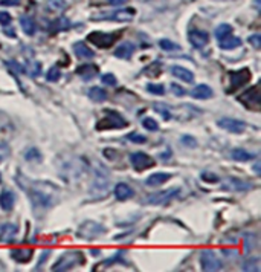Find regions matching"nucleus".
<instances>
[{
	"label": "nucleus",
	"instance_id": "1",
	"mask_svg": "<svg viewBox=\"0 0 261 272\" xmlns=\"http://www.w3.org/2000/svg\"><path fill=\"white\" fill-rule=\"evenodd\" d=\"M17 184L26 191V194L32 203V210L37 216H41L51 210L55 202L58 200L60 188L48 182V180H32L25 177L21 173L16 175Z\"/></svg>",
	"mask_w": 261,
	"mask_h": 272
},
{
	"label": "nucleus",
	"instance_id": "2",
	"mask_svg": "<svg viewBox=\"0 0 261 272\" xmlns=\"http://www.w3.org/2000/svg\"><path fill=\"white\" fill-rule=\"evenodd\" d=\"M86 263V257L81 251H67L61 254V257L56 260L55 265L52 266L54 272H63V271H71L79 265Z\"/></svg>",
	"mask_w": 261,
	"mask_h": 272
},
{
	"label": "nucleus",
	"instance_id": "3",
	"mask_svg": "<svg viewBox=\"0 0 261 272\" xmlns=\"http://www.w3.org/2000/svg\"><path fill=\"white\" fill-rule=\"evenodd\" d=\"M106 117L96 122V130H112V129H126L129 121L124 119L118 112L106 110Z\"/></svg>",
	"mask_w": 261,
	"mask_h": 272
},
{
	"label": "nucleus",
	"instance_id": "4",
	"mask_svg": "<svg viewBox=\"0 0 261 272\" xmlns=\"http://www.w3.org/2000/svg\"><path fill=\"white\" fill-rule=\"evenodd\" d=\"M109 170L96 162V168H95V180L92 185V193H98V197H104L107 188H109Z\"/></svg>",
	"mask_w": 261,
	"mask_h": 272
},
{
	"label": "nucleus",
	"instance_id": "5",
	"mask_svg": "<svg viewBox=\"0 0 261 272\" xmlns=\"http://www.w3.org/2000/svg\"><path fill=\"white\" fill-rule=\"evenodd\" d=\"M237 99L240 101V103L247 107V109H252V110H260L261 104H260V99H261V84L257 83L255 86L249 87L246 92H243L242 95H238Z\"/></svg>",
	"mask_w": 261,
	"mask_h": 272
},
{
	"label": "nucleus",
	"instance_id": "6",
	"mask_svg": "<svg viewBox=\"0 0 261 272\" xmlns=\"http://www.w3.org/2000/svg\"><path fill=\"white\" fill-rule=\"evenodd\" d=\"M228 77H229V87L226 89V94H234L237 89H240L242 86L251 81L252 74L247 67H243V69H238V71H229Z\"/></svg>",
	"mask_w": 261,
	"mask_h": 272
},
{
	"label": "nucleus",
	"instance_id": "7",
	"mask_svg": "<svg viewBox=\"0 0 261 272\" xmlns=\"http://www.w3.org/2000/svg\"><path fill=\"white\" fill-rule=\"evenodd\" d=\"M104 233H106V228L103 225H99L95 220H87L78 228L76 237L78 239H84V240H92V239H96V237H99L101 234H104Z\"/></svg>",
	"mask_w": 261,
	"mask_h": 272
},
{
	"label": "nucleus",
	"instance_id": "8",
	"mask_svg": "<svg viewBox=\"0 0 261 272\" xmlns=\"http://www.w3.org/2000/svg\"><path fill=\"white\" fill-rule=\"evenodd\" d=\"M121 34L118 32H90L89 36H87V40L95 44V46L101 48V49H109L110 46H113V43H115L118 39H119Z\"/></svg>",
	"mask_w": 261,
	"mask_h": 272
},
{
	"label": "nucleus",
	"instance_id": "9",
	"mask_svg": "<svg viewBox=\"0 0 261 272\" xmlns=\"http://www.w3.org/2000/svg\"><path fill=\"white\" fill-rule=\"evenodd\" d=\"M179 188H169L165 191H157L153 193V194L147 196L145 197V203H149V205H167L168 202H171L177 194H179Z\"/></svg>",
	"mask_w": 261,
	"mask_h": 272
},
{
	"label": "nucleus",
	"instance_id": "10",
	"mask_svg": "<svg viewBox=\"0 0 261 272\" xmlns=\"http://www.w3.org/2000/svg\"><path fill=\"white\" fill-rule=\"evenodd\" d=\"M200 266L203 271L212 272V271H220L223 268V263L220 262V258L215 255L214 251H211V249H203L200 253Z\"/></svg>",
	"mask_w": 261,
	"mask_h": 272
},
{
	"label": "nucleus",
	"instance_id": "11",
	"mask_svg": "<svg viewBox=\"0 0 261 272\" xmlns=\"http://www.w3.org/2000/svg\"><path fill=\"white\" fill-rule=\"evenodd\" d=\"M136 14V11L133 8L127 9H118L113 11L110 14H96L92 16V20H115V21H131Z\"/></svg>",
	"mask_w": 261,
	"mask_h": 272
},
{
	"label": "nucleus",
	"instance_id": "12",
	"mask_svg": "<svg viewBox=\"0 0 261 272\" xmlns=\"http://www.w3.org/2000/svg\"><path fill=\"white\" fill-rule=\"evenodd\" d=\"M130 162L134 167V170H138V172H144L147 168H151L154 167L156 161L153 159L151 156H149L144 152H136L130 155Z\"/></svg>",
	"mask_w": 261,
	"mask_h": 272
},
{
	"label": "nucleus",
	"instance_id": "13",
	"mask_svg": "<svg viewBox=\"0 0 261 272\" xmlns=\"http://www.w3.org/2000/svg\"><path fill=\"white\" fill-rule=\"evenodd\" d=\"M222 188L226 191H247L254 188V184L246 182V180H242V179H237V177H228L222 184Z\"/></svg>",
	"mask_w": 261,
	"mask_h": 272
},
{
	"label": "nucleus",
	"instance_id": "14",
	"mask_svg": "<svg viewBox=\"0 0 261 272\" xmlns=\"http://www.w3.org/2000/svg\"><path fill=\"white\" fill-rule=\"evenodd\" d=\"M217 126L231 133H243V130L246 129V124L243 121L234 118H222L217 121Z\"/></svg>",
	"mask_w": 261,
	"mask_h": 272
},
{
	"label": "nucleus",
	"instance_id": "15",
	"mask_svg": "<svg viewBox=\"0 0 261 272\" xmlns=\"http://www.w3.org/2000/svg\"><path fill=\"white\" fill-rule=\"evenodd\" d=\"M188 40L189 43L194 46L196 49H202L203 46H206L208 41H209V36L205 31H200V29H191L188 32Z\"/></svg>",
	"mask_w": 261,
	"mask_h": 272
},
{
	"label": "nucleus",
	"instance_id": "16",
	"mask_svg": "<svg viewBox=\"0 0 261 272\" xmlns=\"http://www.w3.org/2000/svg\"><path fill=\"white\" fill-rule=\"evenodd\" d=\"M14 203H16V194L11 190H3L0 193V208L3 211L9 213L11 210L14 208Z\"/></svg>",
	"mask_w": 261,
	"mask_h": 272
},
{
	"label": "nucleus",
	"instance_id": "17",
	"mask_svg": "<svg viewBox=\"0 0 261 272\" xmlns=\"http://www.w3.org/2000/svg\"><path fill=\"white\" fill-rule=\"evenodd\" d=\"M32 254L34 251L31 248H16L11 251V257H13V260H16L17 263H28L32 258Z\"/></svg>",
	"mask_w": 261,
	"mask_h": 272
},
{
	"label": "nucleus",
	"instance_id": "18",
	"mask_svg": "<svg viewBox=\"0 0 261 272\" xmlns=\"http://www.w3.org/2000/svg\"><path fill=\"white\" fill-rule=\"evenodd\" d=\"M214 95V90L208 84H199L191 90V97L194 99H209Z\"/></svg>",
	"mask_w": 261,
	"mask_h": 272
},
{
	"label": "nucleus",
	"instance_id": "19",
	"mask_svg": "<svg viewBox=\"0 0 261 272\" xmlns=\"http://www.w3.org/2000/svg\"><path fill=\"white\" fill-rule=\"evenodd\" d=\"M169 71H171V74L179 78V80H182L185 83H192L194 81V75H192L191 71H188L186 67H182V66H171L169 67Z\"/></svg>",
	"mask_w": 261,
	"mask_h": 272
},
{
	"label": "nucleus",
	"instance_id": "20",
	"mask_svg": "<svg viewBox=\"0 0 261 272\" xmlns=\"http://www.w3.org/2000/svg\"><path fill=\"white\" fill-rule=\"evenodd\" d=\"M17 233H19L17 225H14V223H3V233H2V239H0V242H2V243H13Z\"/></svg>",
	"mask_w": 261,
	"mask_h": 272
},
{
	"label": "nucleus",
	"instance_id": "21",
	"mask_svg": "<svg viewBox=\"0 0 261 272\" xmlns=\"http://www.w3.org/2000/svg\"><path fill=\"white\" fill-rule=\"evenodd\" d=\"M134 44L133 43H122L115 49V57L116 58H122V60H127L134 54Z\"/></svg>",
	"mask_w": 261,
	"mask_h": 272
},
{
	"label": "nucleus",
	"instance_id": "22",
	"mask_svg": "<svg viewBox=\"0 0 261 272\" xmlns=\"http://www.w3.org/2000/svg\"><path fill=\"white\" fill-rule=\"evenodd\" d=\"M219 44H220V48L224 49V51H231V49H235L238 46H242V40L238 39V37H234V36H226L223 39L219 40Z\"/></svg>",
	"mask_w": 261,
	"mask_h": 272
},
{
	"label": "nucleus",
	"instance_id": "23",
	"mask_svg": "<svg viewBox=\"0 0 261 272\" xmlns=\"http://www.w3.org/2000/svg\"><path fill=\"white\" fill-rule=\"evenodd\" d=\"M169 177H171V175H169V173H154V175L147 177L145 185L147 187H159V185L165 184Z\"/></svg>",
	"mask_w": 261,
	"mask_h": 272
},
{
	"label": "nucleus",
	"instance_id": "24",
	"mask_svg": "<svg viewBox=\"0 0 261 272\" xmlns=\"http://www.w3.org/2000/svg\"><path fill=\"white\" fill-rule=\"evenodd\" d=\"M74 52H75V55L78 57V58H93L95 57V52L89 46H86L83 41H78V43L74 44Z\"/></svg>",
	"mask_w": 261,
	"mask_h": 272
},
{
	"label": "nucleus",
	"instance_id": "25",
	"mask_svg": "<svg viewBox=\"0 0 261 272\" xmlns=\"http://www.w3.org/2000/svg\"><path fill=\"white\" fill-rule=\"evenodd\" d=\"M133 194H134L133 190H131L127 184L121 182V184H118V185L115 187V197H116L118 200H127V199H131Z\"/></svg>",
	"mask_w": 261,
	"mask_h": 272
},
{
	"label": "nucleus",
	"instance_id": "26",
	"mask_svg": "<svg viewBox=\"0 0 261 272\" xmlns=\"http://www.w3.org/2000/svg\"><path fill=\"white\" fill-rule=\"evenodd\" d=\"M96 74H98V67L93 64H84V66H79L76 69V75L84 78V80H92Z\"/></svg>",
	"mask_w": 261,
	"mask_h": 272
},
{
	"label": "nucleus",
	"instance_id": "27",
	"mask_svg": "<svg viewBox=\"0 0 261 272\" xmlns=\"http://www.w3.org/2000/svg\"><path fill=\"white\" fill-rule=\"evenodd\" d=\"M20 26H21V29H23V32L26 34V36H34V34H36V29H37L36 21L28 16L20 17Z\"/></svg>",
	"mask_w": 261,
	"mask_h": 272
},
{
	"label": "nucleus",
	"instance_id": "28",
	"mask_svg": "<svg viewBox=\"0 0 261 272\" xmlns=\"http://www.w3.org/2000/svg\"><path fill=\"white\" fill-rule=\"evenodd\" d=\"M231 157L234 161H238V162H247V161H252L255 157V155L249 153V152H246L243 149H234L231 152Z\"/></svg>",
	"mask_w": 261,
	"mask_h": 272
},
{
	"label": "nucleus",
	"instance_id": "29",
	"mask_svg": "<svg viewBox=\"0 0 261 272\" xmlns=\"http://www.w3.org/2000/svg\"><path fill=\"white\" fill-rule=\"evenodd\" d=\"M89 97L92 101H95V103H104L107 99V92L101 87H92L89 90Z\"/></svg>",
	"mask_w": 261,
	"mask_h": 272
},
{
	"label": "nucleus",
	"instance_id": "30",
	"mask_svg": "<svg viewBox=\"0 0 261 272\" xmlns=\"http://www.w3.org/2000/svg\"><path fill=\"white\" fill-rule=\"evenodd\" d=\"M71 28V21L67 20L66 17H60V19H56L54 20L52 23H51V32H58V31H64V29H69Z\"/></svg>",
	"mask_w": 261,
	"mask_h": 272
},
{
	"label": "nucleus",
	"instance_id": "31",
	"mask_svg": "<svg viewBox=\"0 0 261 272\" xmlns=\"http://www.w3.org/2000/svg\"><path fill=\"white\" fill-rule=\"evenodd\" d=\"M67 6L66 0H48L46 2V9L51 13H61Z\"/></svg>",
	"mask_w": 261,
	"mask_h": 272
},
{
	"label": "nucleus",
	"instance_id": "32",
	"mask_svg": "<svg viewBox=\"0 0 261 272\" xmlns=\"http://www.w3.org/2000/svg\"><path fill=\"white\" fill-rule=\"evenodd\" d=\"M153 109H154V112H157L159 115H161L164 119H167V121L171 119V112H169V107H168L167 104H162V103H154V104H153Z\"/></svg>",
	"mask_w": 261,
	"mask_h": 272
},
{
	"label": "nucleus",
	"instance_id": "33",
	"mask_svg": "<svg viewBox=\"0 0 261 272\" xmlns=\"http://www.w3.org/2000/svg\"><path fill=\"white\" fill-rule=\"evenodd\" d=\"M229 34H232V26L228 25V23H223V25L217 26V29H215V32H214V36H215V39H217V40H220V39H223L226 36H229Z\"/></svg>",
	"mask_w": 261,
	"mask_h": 272
},
{
	"label": "nucleus",
	"instance_id": "34",
	"mask_svg": "<svg viewBox=\"0 0 261 272\" xmlns=\"http://www.w3.org/2000/svg\"><path fill=\"white\" fill-rule=\"evenodd\" d=\"M243 271L258 272V271H260V258H258V257H251V258L247 260V262H244Z\"/></svg>",
	"mask_w": 261,
	"mask_h": 272
},
{
	"label": "nucleus",
	"instance_id": "35",
	"mask_svg": "<svg viewBox=\"0 0 261 272\" xmlns=\"http://www.w3.org/2000/svg\"><path fill=\"white\" fill-rule=\"evenodd\" d=\"M159 46H161V49L164 51H168V52H174V51H179L180 46L177 43L171 41V40H167V39H162L161 41H159Z\"/></svg>",
	"mask_w": 261,
	"mask_h": 272
},
{
	"label": "nucleus",
	"instance_id": "36",
	"mask_svg": "<svg viewBox=\"0 0 261 272\" xmlns=\"http://www.w3.org/2000/svg\"><path fill=\"white\" fill-rule=\"evenodd\" d=\"M161 72H162V64L159 61H154L151 66H149L144 71L145 75H150V77H159V75H161Z\"/></svg>",
	"mask_w": 261,
	"mask_h": 272
},
{
	"label": "nucleus",
	"instance_id": "37",
	"mask_svg": "<svg viewBox=\"0 0 261 272\" xmlns=\"http://www.w3.org/2000/svg\"><path fill=\"white\" fill-rule=\"evenodd\" d=\"M60 77H61V72H60V69L56 66H52L51 69L48 71V74H46V80L49 81V83H56L60 80Z\"/></svg>",
	"mask_w": 261,
	"mask_h": 272
},
{
	"label": "nucleus",
	"instance_id": "38",
	"mask_svg": "<svg viewBox=\"0 0 261 272\" xmlns=\"http://www.w3.org/2000/svg\"><path fill=\"white\" fill-rule=\"evenodd\" d=\"M25 159L26 161H41V153L37 150V149H34V147H31V149H28L25 152Z\"/></svg>",
	"mask_w": 261,
	"mask_h": 272
},
{
	"label": "nucleus",
	"instance_id": "39",
	"mask_svg": "<svg viewBox=\"0 0 261 272\" xmlns=\"http://www.w3.org/2000/svg\"><path fill=\"white\" fill-rule=\"evenodd\" d=\"M147 90H149V92L153 94V95H164L165 94V87L162 84H154V83L147 86Z\"/></svg>",
	"mask_w": 261,
	"mask_h": 272
},
{
	"label": "nucleus",
	"instance_id": "40",
	"mask_svg": "<svg viewBox=\"0 0 261 272\" xmlns=\"http://www.w3.org/2000/svg\"><path fill=\"white\" fill-rule=\"evenodd\" d=\"M142 126L147 129V130H150V132H156L159 129V124L153 119V118H144L142 119Z\"/></svg>",
	"mask_w": 261,
	"mask_h": 272
},
{
	"label": "nucleus",
	"instance_id": "41",
	"mask_svg": "<svg viewBox=\"0 0 261 272\" xmlns=\"http://www.w3.org/2000/svg\"><path fill=\"white\" fill-rule=\"evenodd\" d=\"M127 139L131 141V142H136V144H144L147 141V138L144 135H139V133H136V132H131L127 135Z\"/></svg>",
	"mask_w": 261,
	"mask_h": 272
},
{
	"label": "nucleus",
	"instance_id": "42",
	"mask_svg": "<svg viewBox=\"0 0 261 272\" xmlns=\"http://www.w3.org/2000/svg\"><path fill=\"white\" fill-rule=\"evenodd\" d=\"M101 81H103L104 84L107 86H116V77L113 75V74H104L103 77H101Z\"/></svg>",
	"mask_w": 261,
	"mask_h": 272
},
{
	"label": "nucleus",
	"instance_id": "43",
	"mask_svg": "<svg viewBox=\"0 0 261 272\" xmlns=\"http://www.w3.org/2000/svg\"><path fill=\"white\" fill-rule=\"evenodd\" d=\"M182 144L185 145V147H189V149H196L197 147V141L192 138V136H182Z\"/></svg>",
	"mask_w": 261,
	"mask_h": 272
},
{
	"label": "nucleus",
	"instance_id": "44",
	"mask_svg": "<svg viewBox=\"0 0 261 272\" xmlns=\"http://www.w3.org/2000/svg\"><path fill=\"white\" fill-rule=\"evenodd\" d=\"M202 179L205 180V182H209V184L219 182V177L215 176L214 173H209V172H203V173H202Z\"/></svg>",
	"mask_w": 261,
	"mask_h": 272
},
{
	"label": "nucleus",
	"instance_id": "45",
	"mask_svg": "<svg viewBox=\"0 0 261 272\" xmlns=\"http://www.w3.org/2000/svg\"><path fill=\"white\" fill-rule=\"evenodd\" d=\"M249 43H251L255 49H260L261 48V36L260 34H254V36L249 37Z\"/></svg>",
	"mask_w": 261,
	"mask_h": 272
},
{
	"label": "nucleus",
	"instance_id": "46",
	"mask_svg": "<svg viewBox=\"0 0 261 272\" xmlns=\"http://www.w3.org/2000/svg\"><path fill=\"white\" fill-rule=\"evenodd\" d=\"M11 150H9V147L6 144H0V162H3L6 157L9 156Z\"/></svg>",
	"mask_w": 261,
	"mask_h": 272
},
{
	"label": "nucleus",
	"instance_id": "47",
	"mask_svg": "<svg viewBox=\"0 0 261 272\" xmlns=\"http://www.w3.org/2000/svg\"><path fill=\"white\" fill-rule=\"evenodd\" d=\"M0 25L2 26L11 25V16H9V13H6V11H2V13H0Z\"/></svg>",
	"mask_w": 261,
	"mask_h": 272
},
{
	"label": "nucleus",
	"instance_id": "48",
	"mask_svg": "<svg viewBox=\"0 0 261 272\" xmlns=\"http://www.w3.org/2000/svg\"><path fill=\"white\" fill-rule=\"evenodd\" d=\"M171 92L173 94H176L177 97H185L186 95V92H185V89H182L179 84H176V83H173L171 84Z\"/></svg>",
	"mask_w": 261,
	"mask_h": 272
},
{
	"label": "nucleus",
	"instance_id": "49",
	"mask_svg": "<svg viewBox=\"0 0 261 272\" xmlns=\"http://www.w3.org/2000/svg\"><path fill=\"white\" fill-rule=\"evenodd\" d=\"M49 255H51V251L49 249H46V251H43V255L40 257V260H38V263H37V268H36V271H38L43 265H44V262H46V260L49 258Z\"/></svg>",
	"mask_w": 261,
	"mask_h": 272
},
{
	"label": "nucleus",
	"instance_id": "50",
	"mask_svg": "<svg viewBox=\"0 0 261 272\" xmlns=\"http://www.w3.org/2000/svg\"><path fill=\"white\" fill-rule=\"evenodd\" d=\"M20 3V0H0V5L2 6H17Z\"/></svg>",
	"mask_w": 261,
	"mask_h": 272
},
{
	"label": "nucleus",
	"instance_id": "51",
	"mask_svg": "<svg viewBox=\"0 0 261 272\" xmlns=\"http://www.w3.org/2000/svg\"><path fill=\"white\" fill-rule=\"evenodd\" d=\"M104 155H106L107 159H115V157H116V152L112 150V149H106L104 150Z\"/></svg>",
	"mask_w": 261,
	"mask_h": 272
},
{
	"label": "nucleus",
	"instance_id": "52",
	"mask_svg": "<svg viewBox=\"0 0 261 272\" xmlns=\"http://www.w3.org/2000/svg\"><path fill=\"white\" fill-rule=\"evenodd\" d=\"M127 0H109V3L113 5V6H119V5H124Z\"/></svg>",
	"mask_w": 261,
	"mask_h": 272
},
{
	"label": "nucleus",
	"instance_id": "53",
	"mask_svg": "<svg viewBox=\"0 0 261 272\" xmlns=\"http://www.w3.org/2000/svg\"><path fill=\"white\" fill-rule=\"evenodd\" d=\"M254 170H255V173H257V175L261 173V170H260V162H257V164L254 165Z\"/></svg>",
	"mask_w": 261,
	"mask_h": 272
},
{
	"label": "nucleus",
	"instance_id": "54",
	"mask_svg": "<svg viewBox=\"0 0 261 272\" xmlns=\"http://www.w3.org/2000/svg\"><path fill=\"white\" fill-rule=\"evenodd\" d=\"M2 233H3V223H0V239H2Z\"/></svg>",
	"mask_w": 261,
	"mask_h": 272
},
{
	"label": "nucleus",
	"instance_id": "55",
	"mask_svg": "<svg viewBox=\"0 0 261 272\" xmlns=\"http://www.w3.org/2000/svg\"><path fill=\"white\" fill-rule=\"evenodd\" d=\"M92 253H93V255H99V251H98V249H92Z\"/></svg>",
	"mask_w": 261,
	"mask_h": 272
},
{
	"label": "nucleus",
	"instance_id": "56",
	"mask_svg": "<svg viewBox=\"0 0 261 272\" xmlns=\"http://www.w3.org/2000/svg\"><path fill=\"white\" fill-rule=\"evenodd\" d=\"M0 182H2V175H0Z\"/></svg>",
	"mask_w": 261,
	"mask_h": 272
}]
</instances>
